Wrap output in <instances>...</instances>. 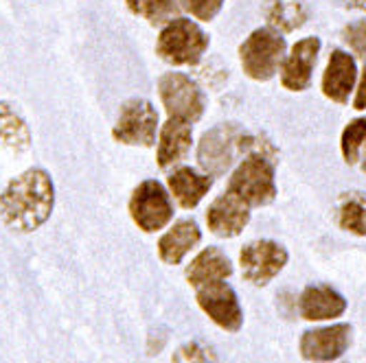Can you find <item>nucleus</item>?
<instances>
[{
	"instance_id": "24",
	"label": "nucleus",
	"mask_w": 366,
	"mask_h": 363,
	"mask_svg": "<svg viewBox=\"0 0 366 363\" xmlns=\"http://www.w3.org/2000/svg\"><path fill=\"white\" fill-rule=\"evenodd\" d=\"M172 363H217V361H215V354L211 352V348L197 344V342H191L174 352Z\"/></svg>"
},
{
	"instance_id": "13",
	"label": "nucleus",
	"mask_w": 366,
	"mask_h": 363,
	"mask_svg": "<svg viewBox=\"0 0 366 363\" xmlns=\"http://www.w3.org/2000/svg\"><path fill=\"white\" fill-rule=\"evenodd\" d=\"M351 342V326L334 324L318 331H307L301 339V354L307 361H334L345 354Z\"/></svg>"
},
{
	"instance_id": "23",
	"label": "nucleus",
	"mask_w": 366,
	"mask_h": 363,
	"mask_svg": "<svg viewBox=\"0 0 366 363\" xmlns=\"http://www.w3.org/2000/svg\"><path fill=\"white\" fill-rule=\"evenodd\" d=\"M364 143H366V118H357L342 131V153L349 164L357 160Z\"/></svg>"
},
{
	"instance_id": "5",
	"label": "nucleus",
	"mask_w": 366,
	"mask_h": 363,
	"mask_svg": "<svg viewBox=\"0 0 366 363\" xmlns=\"http://www.w3.org/2000/svg\"><path fill=\"white\" fill-rule=\"evenodd\" d=\"M283 55H285V40L281 38V33H277L270 26L257 29L254 33H250V38L239 48L244 73L259 81L274 77L283 61Z\"/></svg>"
},
{
	"instance_id": "21",
	"label": "nucleus",
	"mask_w": 366,
	"mask_h": 363,
	"mask_svg": "<svg viewBox=\"0 0 366 363\" xmlns=\"http://www.w3.org/2000/svg\"><path fill=\"white\" fill-rule=\"evenodd\" d=\"M132 14H137L152 24H164L174 20L178 5L176 0H125Z\"/></svg>"
},
{
	"instance_id": "8",
	"label": "nucleus",
	"mask_w": 366,
	"mask_h": 363,
	"mask_svg": "<svg viewBox=\"0 0 366 363\" xmlns=\"http://www.w3.org/2000/svg\"><path fill=\"white\" fill-rule=\"evenodd\" d=\"M158 92L162 106L172 118H180L187 123L199 121L204 112V96L191 81V77L182 73H167L158 79Z\"/></svg>"
},
{
	"instance_id": "17",
	"label": "nucleus",
	"mask_w": 366,
	"mask_h": 363,
	"mask_svg": "<svg viewBox=\"0 0 366 363\" xmlns=\"http://www.w3.org/2000/svg\"><path fill=\"white\" fill-rule=\"evenodd\" d=\"M345 309H347V300L338 291L325 285L307 287L301 295V315L310 322L338 317L345 313Z\"/></svg>"
},
{
	"instance_id": "27",
	"label": "nucleus",
	"mask_w": 366,
	"mask_h": 363,
	"mask_svg": "<svg viewBox=\"0 0 366 363\" xmlns=\"http://www.w3.org/2000/svg\"><path fill=\"white\" fill-rule=\"evenodd\" d=\"M353 106H355V110H366V68H364L360 88H357V92H355V101H353Z\"/></svg>"
},
{
	"instance_id": "25",
	"label": "nucleus",
	"mask_w": 366,
	"mask_h": 363,
	"mask_svg": "<svg viewBox=\"0 0 366 363\" xmlns=\"http://www.w3.org/2000/svg\"><path fill=\"white\" fill-rule=\"evenodd\" d=\"M180 3L191 16H195L197 20L209 22L219 14L224 0H180Z\"/></svg>"
},
{
	"instance_id": "11",
	"label": "nucleus",
	"mask_w": 366,
	"mask_h": 363,
	"mask_svg": "<svg viewBox=\"0 0 366 363\" xmlns=\"http://www.w3.org/2000/svg\"><path fill=\"white\" fill-rule=\"evenodd\" d=\"M250 221V206L239 195L226 190L211 204L207 213L209 230L217 237H237Z\"/></svg>"
},
{
	"instance_id": "14",
	"label": "nucleus",
	"mask_w": 366,
	"mask_h": 363,
	"mask_svg": "<svg viewBox=\"0 0 366 363\" xmlns=\"http://www.w3.org/2000/svg\"><path fill=\"white\" fill-rule=\"evenodd\" d=\"M355 86V61L342 51H334L329 57L327 71L322 77V92L336 103H347Z\"/></svg>"
},
{
	"instance_id": "2",
	"label": "nucleus",
	"mask_w": 366,
	"mask_h": 363,
	"mask_svg": "<svg viewBox=\"0 0 366 363\" xmlns=\"http://www.w3.org/2000/svg\"><path fill=\"white\" fill-rule=\"evenodd\" d=\"M209 48L207 33L187 18H174L160 31L156 53L174 66H189L202 59Z\"/></svg>"
},
{
	"instance_id": "26",
	"label": "nucleus",
	"mask_w": 366,
	"mask_h": 363,
	"mask_svg": "<svg viewBox=\"0 0 366 363\" xmlns=\"http://www.w3.org/2000/svg\"><path fill=\"white\" fill-rule=\"evenodd\" d=\"M345 42L366 59V22H353L345 29Z\"/></svg>"
},
{
	"instance_id": "18",
	"label": "nucleus",
	"mask_w": 366,
	"mask_h": 363,
	"mask_svg": "<svg viewBox=\"0 0 366 363\" xmlns=\"http://www.w3.org/2000/svg\"><path fill=\"white\" fill-rule=\"evenodd\" d=\"M230 274H232V265L226 258V254L219 252L217 247H207L193 258V262L187 270V280L191 287L199 289L217 280H226Z\"/></svg>"
},
{
	"instance_id": "10",
	"label": "nucleus",
	"mask_w": 366,
	"mask_h": 363,
	"mask_svg": "<svg viewBox=\"0 0 366 363\" xmlns=\"http://www.w3.org/2000/svg\"><path fill=\"white\" fill-rule=\"evenodd\" d=\"M197 291V302L204 309V313H209V317L219 324L226 331L235 333L244 324V313L242 307L237 302V295L224 280L211 282L195 289Z\"/></svg>"
},
{
	"instance_id": "19",
	"label": "nucleus",
	"mask_w": 366,
	"mask_h": 363,
	"mask_svg": "<svg viewBox=\"0 0 366 363\" xmlns=\"http://www.w3.org/2000/svg\"><path fill=\"white\" fill-rule=\"evenodd\" d=\"M169 188L174 193V197L178 200V204L184 210L195 208L202 197L211 190L213 186V178L211 175H199L197 171H193L191 167H180L169 175Z\"/></svg>"
},
{
	"instance_id": "9",
	"label": "nucleus",
	"mask_w": 366,
	"mask_h": 363,
	"mask_svg": "<svg viewBox=\"0 0 366 363\" xmlns=\"http://www.w3.org/2000/svg\"><path fill=\"white\" fill-rule=\"evenodd\" d=\"M239 262H242L244 278L252 285L263 287L285 267L287 252L283 245L274 241H254L242 250Z\"/></svg>"
},
{
	"instance_id": "22",
	"label": "nucleus",
	"mask_w": 366,
	"mask_h": 363,
	"mask_svg": "<svg viewBox=\"0 0 366 363\" xmlns=\"http://www.w3.org/2000/svg\"><path fill=\"white\" fill-rule=\"evenodd\" d=\"M340 225L353 235H366V206L360 197H351L342 204Z\"/></svg>"
},
{
	"instance_id": "1",
	"label": "nucleus",
	"mask_w": 366,
	"mask_h": 363,
	"mask_svg": "<svg viewBox=\"0 0 366 363\" xmlns=\"http://www.w3.org/2000/svg\"><path fill=\"white\" fill-rule=\"evenodd\" d=\"M55 206V186L44 169H29L0 195V217L16 232H33L46 223Z\"/></svg>"
},
{
	"instance_id": "6",
	"label": "nucleus",
	"mask_w": 366,
	"mask_h": 363,
	"mask_svg": "<svg viewBox=\"0 0 366 363\" xmlns=\"http://www.w3.org/2000/svg\"><path fill=\"white\" fill-rule=\"evenodd\" d=\"M129 215L134 223L145 230V232H156L162 230L174 217V206L169 200V193L156 180L141 182L129 200Z\"/></svg>"
},
{
	"instance_id": "16",
	"label": "nucleus",
	"mask_w": 366,
	"mask_h": 363,
	"mask_svg": "<svg viewBox=\"0 0 366 363\" xmlns=\"http://www.w3.org/2000/svg\"><path fill=\"white\" fill-rule=\"evenodd\" d=\"M202 232L195 221L182 219L172 225L167 235H162L158 241V254L167 265H178V262L199 243Z\"/></svg>"
},
{
	"instance_id": "28",
	"label": "nucleus",
	"mask_w": 366,
	"mask_h": 363,
	"mask_svg": "<svg viewBox=\"0 0 366 363\" xmlns=\"http://www.w3.org/2000/svg\"><path fill=\"white\" fill-rule=\"evenodd\" d=\"M362 169H364V173H366V151H364V162H362Z\"/></svg>"
},
{
	"instance_id": "12",
	"label": "nucleus",
	"mask_w": 366,
	"mask_h": 363,
	"mask_svg": "<svg viewBox=\"0 0 366 363\" xmlns=\"http://www.w3.org/2000/svg\"><path fill=\"white\" fill-rule=\"evenodd\" d=\"M320 40L318 38H305L292 46V53L281 63V83L287 90L303 92L312 83V71L318 59Z\"/></svg>"
},
{
	"instance_id": "15",
	"label": "nucleus",
	"mask_w": 366,
	"mask_h": 363,
	"mask_svg": "<svg viewBox=\"0 0 366 363\" xmlns=\"http://www.w3.org/2000/svg\"><path fill=\"white\" fill-rule=\"evenodd\" d=\"M191 123L172 118L162 125L160 129V140H158V167L169 169L178 164L191 149Z\"/></svg>"
},
{
	"instance_id": "4",
	"label": "nucleus",
	"mask_w": 366,
	"mask_h": 363,
	"mask_svg": "<svg viewBox=\"0 0 366 363\" xmlns=\"http://www.w3.org/2000/svg\"><path fill=\"white\" fill-rule=\"evenodd\" d=\"M244 143H246V136L237 125H232V123L217 125L211 131H207L202 140H199L197 164L204 169L207 175L219 178L230 169V164L235 162V155L244 147H248Z\"/></svg>"
},
{
	"instance_id": "20",
	"label": "nucleus",
	"mask_w": 366,
	"mask_h": 363,
	"mask_svg": "<svg viewBox=\"0 0 366 363\" xmlns=\"http://www.w3.org/2000/svg\"><path fill=\"white\" fill-rule=\"evenodd\" d=\"M0 145L18 153L31 147V131L22 114L7 101H0Z\"/></svg>"
},
{
	"instance_id": "3",
	"label": "nucleus",
	"mask_w": 366,
	"mask_h": 363,
	"mask_svg": "<svg viewBox=\"0 0 366 363\" xmlns=\"http://www.w3.org/2000/svg\"><path fill=\"white\" fill-rule=\"evenodd\" d=\"M228 190L239 195L248 206H265L274 200V164L263 153H250L228 180Z\"/></svg>"
},
{
	"instance_id": "7",
	"label": "nucleus",
	"mask_w": 366,
	"mask_h": 363,
	"mask_svg": "<svg viewBox=\"0 0 366 363\" xmlns=\"http://www.w3.org/2000/svg\"><path fill=\"white\" fill-rule=\"evenodd\" d=\"M158 129V112L145 98H129L119 112V121L112 129L114 140L123 145L154 147Z\"/></svg>"
}]
</instances>
